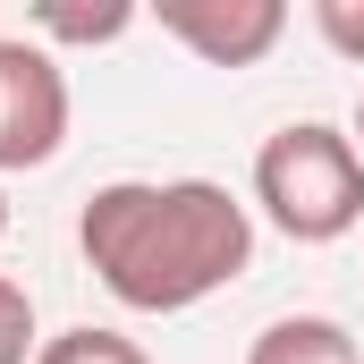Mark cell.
Listing matches in <instances>:
<instances>
[{"instance_id": "cell-1", "label": "cell", "mask_w": 364, "mask_h": 364, "mask_svg": "<svg viewBox=\"0 0 364 364\" xmlns=\"http://www.w3.org/2000/svg\"><path fill=\"white\" fill-rule=\"evenodd\" d=\"M77 246L127 314H186L255 263V212L212 178H110L77 212Z\"/></svg>"}, {"instance_id": "cell-2", "label": "cell", "mask_w": 364, "mask_h": 364, "mask_svg": "<svg viewBox=\"0 0 364 364\" xmlns=\"http://www.w3.org/2000/svg\"><path fill=\"white\" fill-rule=\"evenodd\" d=\"M255 203L288 246H339L364 229V144L331 119H288L255 153Z\"/></svg>"}, {"instance_id": "cell-3", "label": "cell", "mask_w": 364, "mask_h": 364, "mask_svg": "<svg viewBox=\"0 0 364 364\" xmlns=\"http://www.w3.org/2000/svg\"><path fill=\"white\" fill-rule=\"evenodd\" d=\"M68 144V68L34 34H0V170H43Z\"/></svg>"}, {"instance_id": "cell-4", "label": "cell", "mask_w": 364, "mask_h": 364, "mask_svg": "<svg viewBox=\"0 0 364 364\" xmlns=\"http://www.w3.org/2000/svg\"><path fill=\"white\" fill-rule=\"evenodd\" d=\"M161 34L186 43L203 68H255L288 34V0H161Z\"/></svg>"}, {"instance_id": "cell-5", "label": "cell", "mask_w": 364, "mask_h": 364, "mask_svg": "<svg viewBox=\"0 0 364 364\" xmlns=\"http://www.w3.org/2000/svg\"><path fill=\"white\" fill-rule=\"evenodd\" d=\"M246 364H364V356L348 339V322H331V314H279L272 331L246 348Z\"/></svg>"}, {"instance_id": "cell-6", "label": "cell", "mask_w": 364, "mask_h": 364, "mask_svg": "<svg viewBox=\"0 0 364 364\" xmlns=\"http://www.w3.org/2000/svg\"><path fill=\"white\" fill-rule=\"evenodd\" d=\"M127 26H136V9H127V0H102V9L43 0V9H34V34H43V51H51V43H119Z\"/></svg>"}, {"instance_id": "cell-7", "label": "cell", "mask_w": 364, "mask_h": 364, "mask_svg": "<svg viewBox=\"0 0 364 364\" xmlns=\"http://www.w3.org/2000/svg\"><path fill=\"white\" fill-rule=\"evenodd\" d=\"M34 364H153L127 331H102V322H77V331H60V339H43Z\"/></svg>"}, {"instance_id": "cell-8", "label": "cell", "mask_w": 364, "mask_h": 364, "mask_svg": "<svg viewBox=\"0 0 364 364\" xmlns=\"http://www.w3.org/2000/svg\"><path fill=\"white\" fill-rule=\"evenodd\" d=\"M34 348H43L34 339V296L0 272V364H34Z\"/></svg>"}, {"instance_id": "cell-9", "label": "cell", "mask_w": 364, "mask_h": 364, "mask_svg": "<svg viewBox=\"0 0 364 364\" xmlns=\"http://www.w3.org/2000/svg\"><path fill=\"white\" fill-rule=\"evenodd\" d=\"M314 34H322L348 68H364V0H314Z\"/></svg>"}, {"instance_id": "cell-10", "label": "cell", "mask_w": 364, "mask_h": 364, "mask_svg": "<svg viewBox=\"0 0 364 364\" xmlns=\"http://www.w3.org/2000/svg\"><path fill=\"white\" fill-rule=\"evenodd\" d=\"M0 237H9V195H0Z\"/></svg>"}, {"instance_id": "cell-11", "label": "cell", "mask_w": 364, "mask_h": 364, "mask_svg": "<svg viewBox=\"0 0 364 364\" xmlns=\"http://www.w3.org/2000/svg\"><path fill=\"white\" fill-rule=\"evenodd\" d=\"M356 136H364V93H356Z\"/></svg>"}]
</instances>
